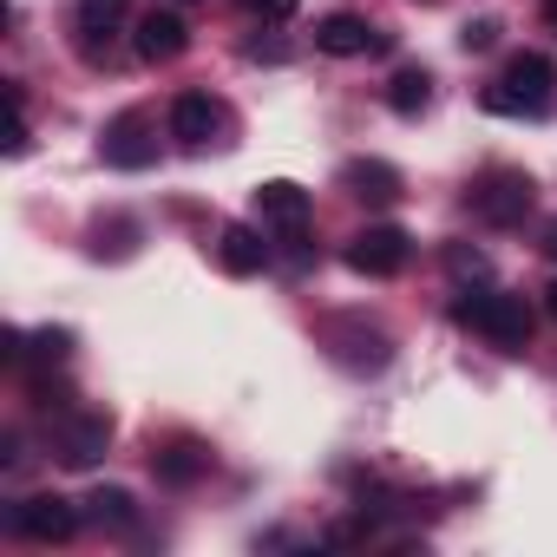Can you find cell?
<instances>
[{
	"label": "cell",
	"mask_w": 557,
	"mask_h": 557,
	"mask_svg": "<svg viewBox=\"0 0 557 557\" xmlns=\"http://www.w3.org/2000/svg\"><path fill=\"white\" fill-rule=\"evenodd\" d=\"M407 256H413V236H407L400 223H368V230L348 236V269H355V275H374V283L400 275Z\"/></svg>",
	"instance_id": "obj_5"
},
{
	"label": "cell",
	"mask_w": 557,
	"mask_h": 557,
	"mask_svg": "<svg viewBox=\"0 0 557 557\" xmlns=\"http://www.w3.org/2000/svg\"><path fill=\"white\" fill-rule=\"evenodd\" d=\"M73 27H79L86 60H99V53L112 47V34L125 27V0H79V8H73Z\"/></svg>",
	"instance_id": "obj_15"
},
{
	"label": "cell",
	"mask_w": 557,
	"mask_h": 557,
	"mask_svg": "<svg viewBox=\"0 0 557 557\" xmlns=\"http://www.w3.org/2000/svg\"><path fill=\"white\" fill-rule=\"evenodd\" d=\"M99 158L119 164V171H145V164H158L151 119H145V112H119V119H106V132H99Z\"/></svg>",
	"instance_id": "obj_6"
},
{
	"label": "cell",
	"mask_w": 557,
	"mask_h": 557,
	"mask_svg": "<svg viewBox=\"0 0 557 557\" xmlns=\"http://www.w3.org/2000/svg\"><path fill=\"white\" fill-rule=\"evenodd\" d=\"M34 355L40 361H66L73 355V329H34Z\"/></svg>",
	"instance_id": "obj_20"
},
{
	"label": "cell",
	"mask_w": 557,
	"mask_h": 557,
	"mask_svg": "<svg viewBox=\"0 0 557 557\" xmlns=\"http://www.w3.org/2000/svg\"><path fill=\"white\" fill-rule=\"evenodd\" d=\"M342 190L348 197H361V203H374V210H387V203H400V171L387 164V158H348L342 164Z\"/></svg>",
	"instance_id": "obj_13"
},
{
	"label": "cell",
	"mask_w": 557,
	"mask_h": 557,
	"mask_svg": "<svg viewBox=\"0 0 557 557\" xmlns=\"http://www.w3.org/2000/svg\"><path fill=\"white\" fill-rule=\"evenodd\" d=\"M106 446H112V413H106V407H86V413H73V420L60 426V459L79 466V472L99 466Z\"/></svg>",
	"instance_id": "obj_12"
},
{
	"label": "cell",
	"mask_w": 557,
	"mask_h": 557,
	"mask_svg": "<svg viewBox=\"0 0 557 557\" xmlns=\"http://www.w3.org/2000/svg\"><path fill=\"white\" fill-rule=\"evenodd\" d=\"M216 132H223V106H216L210 92H177V99H171V138H177L184 151L216 145Z\"/></svg>",
	"instance_id": "obj_11"
},
{
	"label": "cell",
	"mask_w": 557,
	"mask_h": 557,
	"mask_svg": "<svg viewBox=\"0 0 557 557\" xmlns=\"http://www.w3.org/2000/svg\"><path fill=\"white\" fill-rule=\"evenodd\" d=\"M492 40H498V21H492V14H479V21L459 27V47H466V53H485Z\"/></svg>",
	"instance_id": "obj_21"
},
{
	"label": "cell",
	"mask_w": 557,
	"mask_h": 557,
	"mask_svg": "<svg viewBox=\"0 0 557 557\" xmlns=\"http://www.w3.org/2000/svg\"><path fill=\"white\" fill-rule=\"evenodd\" d=\"M322 348H329L342 368H355V374H381V368L394 361L387 329H374V322H361V315H335V322H322Z\"/></svg>",
	"instance_id": "obj_3"
},
{
	"label": "cell",
	"mask_w": 557,
	"mask_h": 557,
	"mask_svg": "<svg viewBox=\"0 0 557 557\" xmlns=\"http://www.w3.org/2000/svg\"><path fill=\"white\" fill-rule=\"evenodd\" d=\"M79 505H86V518L106 524V531H132V524H138V498H132L125 485H92Z\"/></svg>",
	"instance_id": "obj_17"
},
{
	"label": "cell",
	"mask_w": 557,
	"mask_h": 557,
	"mask_svg": "<svg viewBox=\"0 0 557 557\" xmlns=\"http://www.w3.org/2000/svg\"><path fill=\"white\" fill-rule=\"evenodd\" d=\"M531 203H537V184H531L524 171H485V177L472 184V216H479V223H492V230L524 223V216H531Z\"/></svg>",
	"instance_id": "obj_4"
},
{
	"label": "cell",
	"mask_w": 557,
	"mask_h": 557,
	"mask_svg": "<svg viewBox=\"0 0 557 557\" xmlns=\"http://www.w3.org/2000/svg\"><path fill=\"white\" fill-rule=\"evenodd\" d=\"M544 14H550V21H557V0H544Z\"/></svg>",
	"instance_id": "obj_25"
},
{
	"label": "cell",
	"mask_w": 557,
	"mask_h": 557,
	"mask_svg": "<svg viewBox=\"0 0 557 557\" xmlns=\"http://www.w3.org/2000/svg\"><path fill=\"white\" fill-rule=\"evenodd\" d=\"M171 8H190V0H171Z\"/></svg>",
	"instance_id": "obj_26"
},
{
	"label": "cell",
	"mask_w": 557,
	"mask_h": 557,
	"mask_svg": "<svg viewBox=\"0 0 557 557\" xmlns=\"http://www.w3.org/2000/svg\"><path fill=\"white\" fill-rule=\"evenodd\" d=\"M243 8H249L256 21H296V8H302V0H243Z\"/></svg>",
	"instance_id": "obj_22"
},
{
	"label": "cell",
	"mask_w": 557,
	"mask_h": 557,
	"mask_svg": "<svg viewBox=\"0 0 557 557\" xmlns=\"http://www.w3.org/2000/svg\"><path fill=\"white\" fill-rule=\"evenodd\" d=\"M132 47H138V60H145V66H171V60L190 47V27H184V14L171 8V0H164V8H151V14L138 21Z\"/></svg>",
	"instance_id": "obj_9"
},
{
	"label": "cell",
	"mask_w": 557,
	"mask_h": 557,
	"mask_svg": "<svg viewBox=\"0 0 557 557\" xmlns=\"http://www.w3.org/2000/svg\"><path fill=\"white\" fill-rule=\"evenodd\" d=\"M550 92H557V66L544 53H511L505 73L479 92V106L498 112V119H537L550 106Z\"/></svg>",
	"instance_id": "obj_1"
},
{
	"label": "cell",
	"mask_w": 557,
	"mask_h": 557,
	"mask_svg": "<svg viewBox=\"0 0 557 557\" xmlns=\"http://www.w3.org/2000/svg\"><path fill=\"white\" fill-rule=\"evenodd\" d=\"M309 190L302 184H289V177H269V184H256V216L262 223H275L289 243H302V230H309Z\"/></svg>",
	"instance_id": "obj_8"
},
{
	"label": "cell",
	"mask_w": 557,
	"mask_h": 557,
	"mask_svg": "<svg viewBox=\"0 0 557 557\" xmlns=\"http://www.w3.org/2000/svg\"><path fill=\"white\" fill-rule=\"evenodd\" d=\"M79 505H66L60 492H34V498H21L14 505V531L21 537H34V544H66L73 531H79Z\"/></svg>",
	"instance_id": "obj_7"
},
{
	"label": "cell",
	"mask_w": 557,
	"mask_h": 557,
	"mask_svg": "<svg viewBox=\"0 0 557 557\" xmlns=\"http://www.w3.org/2000/svg\"><path fill=\"white\" fill-rule=\"evenodd\" d=\"M446 269L459 275V283H479V275H485L492 262H485V249H466V243H453V249H446Z\"/></svg>",
	"instance_id": "obj_19"
},
{
	"label": "cell",
	"mask_w": 557,
	"mask_h": 557,
	"mask_svg": "<svg viewBox=\"0 0 557 557\" xmlns=\"http://www.w3.org/2000/svg\"><path fill=\"white\" fill-rule=\"evenodd\" d=\"M151 472H158L164 485H197V479L210 472V453H203L197 440H171L164 453H151Z\"/></svg>",
	"instance_id": "obj_16"
},
{
	"label": "cell",
	"mask_w": 557,
	"mask_h": 557,
	"mask_svg": "<svg viewBox=\"0 0 557 557\" xmlns=\"http://www.w3.org/2000/svg\"><path fill=\"white\" fill-rule=\"evenodd\" d=\"M453 322H459V329H472V335H485V342H492V348H505V355H524V348H531V309H524V296L472 289V296H459V302H453Z\"/></svg>",
	"instance_id": "obj_2"
},
{
	"label": "cell",
	"mask_w": 557,
	"mask_h": 557,
	"mask_svg": "<svg viewBox=\"0 0 557 557\" xmlns=\"http://www.w3.org/2000/svg\"><path fill=\"white\" fill-rule=\"evenodd\" d=\"M544 309H550V322H557V283H550V289H544Z\"/></svg>",
	"instance_id": "obj_24"
},
{
	"label": "cell",
	"mask_w": 557,
	"mask_h": 557,
	"mask_svg": "<svg viewBox=\"0 0 557 557\" xmlns=\"http://www.w3.org/2000/svg\"><path fill=\"white\" fill-rule=\"evenodd\" d=\"M315 47H322L329 60H361V53H387L394 40H387L381 27H368L361 14H329V21L315 27Z\"/></svg>",
	"instance_id": "obj_10"
},
{
	"label": "cell",
	"mask_w": 557,
	"mask_h": 557,
	"mask_svg": "<svg viewBox=\"0 0 557 557\" xmlns=\"http://www.w3.org/2000/svg\"><path fill=\"white\" fill-rule=\"evenodd\" d=\"M544 256L557 262V223H544Z\"/></svg>",
	"instance_id": "obj_23"
},
{
	"label": "cell",
	"mask_w": 557,
	"mask_h": 557,
	"mask_svg": "<svg viewBox=\"0 0 557 557\" xmlns=\"http://www.w3.org/2000/svg\"><path fill=\"white\" fill-rule=\"evenodd\" d=\"M216 262H223L230 275H262V269H269V243H262V230H256V223H223V236H216Z\"/></svg>",
	"instance_id": "obj_14"
},
{
	"label": "cell",
	"mask_w": 557,
	"mask_h": 557,
	"mask_svg": "<svg viewBox=\"0 0 557 557\" xmlns=\"http://www.w3.org/2000/svg\"><path fill=\"white\" fill-rule=\"evenodd\" d=\"M387 106H394L400 119H420V112L433 106V73H426V66H400V73L387 79Z\"/></svg>",
	"instance_id": "obj_18"
}]
</instances>
